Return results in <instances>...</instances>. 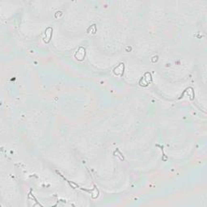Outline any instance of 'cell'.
Segmentation results:
<instances>
[{
	"label": "cell",
	"mask_w": 207,
	"mask_h": 207,
	"mask_svg": "<svg viewBox=\"0 0 207 207\" xmlns=\"http://www.w3.org/2000/svg\"><path fill=\"white\" fill-rule=\"evenodd\" d=\"M84 56H85V50H84V51H83V52H80V49H79V50H78V52L76 53V54H75L76 58L78 59V60H82V59L84 57Z\"/></svg>",
	"instance_id": "6da1fadb"
}]
</instances>
